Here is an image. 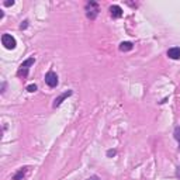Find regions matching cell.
<instances>
[{"mask_svg":"<svg viewBox=\"0 0 180 180\" xmlns=\"http://www.w3.org/2000/svg\"><path fill=\"white\" fill-rule=\"evenodd\" d=\"M98 11H100V8H98V4L96 2L86 3V16L89 20H94L97 17Z\"/></svg>","mask_w":180,"mask_h":180,"instance_id":"obj_1","label":"cell"},{"mask_svg":"<svg viewBox=\"0 0 180 180\" xmlns=\"http://www.w3.org/2000/svg\"><path fill=\"white\" fill-rule=\"evenodd\" d=\"M2 44L4 45V48H7V49H14L17 45L16 42V38H14L13 35H10V34H3L2 35Z\"/></svg>","mask_w":180,"mask_h":180,"instance_id":"obj_2","label":"cell"},{"mask_svg":"<svg viewBox=\"0 0 180 180\" xmlns=\"http://www.w3.org/2000/svg\"><path fill=\"white\" fill-rule=\"evenodd\" d=\"M45 83L49 87H56V84H58V75L55 72H52V70H49L45 75Z\"/></svg>","mask_w":180,"mask_h":180,"instance_id":"obj_3","label":"cell"},{"mask_svg":"<svg viewBox=\"0 0 180 180\" xmlns=\"http://www.w3.org/2000/svg\"><path fill=\"white\" fill-rule=\"evenodd\" d=\"M72 93H73L72 90H68V92L62 93V94L59 96V97H56L55 100H53V104H52V106L55 107V108H56V107H59V106H61V104H62V101H63V100H66V98L69 97V96H72Z\"/></svg>","mask_w":180,"mask_h":180,"instance_id":"obj_4","label":"cell"},{"mask_svg":"<svg viewBox=\"0 0 180 180\" xmlns=\"http://www.w3.org/2000/svg\"><path fill=\"white\" fill-rule=\"evenodd\" d=\"M110 14H111L112 18H120L121 16H122V8L120 7V6H111L110 7Z\"/></svg>","mask_w":180,"mask_h":180,"instance_id":"obj_5","label":"cell"},{"mask_svg":"<svg viewBox=\"0 0 180 180\" xmlns=\"http://www.w3.org/2000/svg\"><path fill=\"white\" fill-rule=\"evenodd\" d=\"M168 56L170 59H179L180 58V48L179 47H173L168 51Z\"/></svg>","mask_w":180,"mask_h":180,"instance_id":"obj_6","label":"cell"},{"mask_svg":"<svg viewBox=\"0 0 180 180\" xmlns=\"http://www.w3.org/2000/svg\"><path fill=\"white\" fill-rule=\"evenodd\" d=\"M27 169H28V168H21L16 174H14L13 179H14V180H22V177H24L25 173H27Z\"/></svg>","mask_w":180,"mask_h":180,"instance_id":"obj_7","label":"cell"},{"mask_svg":"<svg viewBox=\"0 0 180 180\" xmlns=\"http://www.w3.org/2000/svg\"><path fill=\"white\" fill-rule=\"evenodd\" d=\"M132 49V44L131 42H121L120 44V51H122V52H127V51H131Z\"/></svg>","mask_w":180,"mask_h":180,"instance_id":"obj_8","label":"cell"},{"mask_svg":"<svg viewBox=\"0 0 180 180\" xmlns=\"http://www.w3.org/2000/svg\"><path fill=\"white\" fill-rule=\"evenodd\" d=\"M173 135H174V139L180 142V127H176V128H174V134Z\"/></svg>","mask_w":180,"mask_h":180,"instance_id":"obj_9","label":"cell"},{"mask_svg":"<svg viewBox=\"0 0 180 180\" xmlns=\"http://www.w3.org/2000/svg\"><path fill=\"white\" fill-rule=\"evenodd\" d=\"M27 90H28L30 93H34V92L37 90V84H28V86H27Z\"/></svg>","mask_w":180,"mask_h":180,"instance_id":"obj_10","label":"cell"},{"mask_svg":"<svg viewBox=\"0 0 180 180\" xmlns=\"http://www.w3.org/2000/svg\"><path fill=\"white\" fill-rule=\"evenodd\" d=\"M27 27H28V21H27V20H24V21L21 22V25H20V28H21V30H25Z\"/></svg>","mask_w":180,"mask_h":180,"instance_id":"obj_11","label":"cell"},{"mask_svg":"<svg viewBox=\"0 0 180 180\" xmlns=\"http://www.w3.org/2000/svg\"><path fill=\"white\" fill-rule=\"evenodd\" d=\"M114 155H115V151H114V149H110V151H107V156H108V158L114 156Z\"/></svg>","mask_w":180,"mask_h":180,"instance_id":"obj_12","label":"cell"},{"mask_svg":"<svg viewBox=\"0 0 180 180\" xmlns=\"http://www.w3.org/2000/svg\"><path fill=\"white\" fill-rule=\"evenodd\" d=\"M13 4H14L13 0H11V2H10V0H8V2H4V6H7V7H8V6H13Z\"/></svg>","mask_w":180,"mask_h":180,"instance_id":"obj_13","label":"cell"},{"mask_svg":"<svg viewBox=\"0 0 180 180\" xmlns=\"http://www.w3.org/2000/svg\"><path fill=\"white\" fill-rule=\"evenodd\" d=\"M87 180H100V177H98V176H90Z\"/></svg>","mask_w":180,"mask_h":180,"instance_id":"obj_14","label":"cell"},{"mask_svg":"<svg viewBox=\"0 0 180 180\" xmlns=\"http://www.w3.org/2000/svg\"><path fill=\"white\" fill-rule=\"evenodd\" d=\"M177 169H179V170H177V174H179V176H180V168H177Z\"/></svg>","mask_w":180,"mask_h":180,"instance_id":"obj_15","label":"cell"},{"mask_svg":"<svg viewBox=\"0 0 180 180\" xmlns=\"http://www.w3.org/2000/svg\"><path fill=\"white\" fill-rule=\"evenodd\" d=\"M179 149H180V142H179Z\"/></svg>","mask_w":180,"mask_h":180,"instance_id":"obj_16","label":"cell"}]
</instances>
